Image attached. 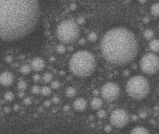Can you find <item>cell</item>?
<instances>
[{
  "label": "cell",
  "instance_id": "obj_1",
  "mask_svg": "<svg viewBox=\"0 0 159 134\" xmlns=\"http://www.w3.org/2000/svg\"><path fill=\"white\" fill-rule=\"evenodd\" d=\"M40 13L38 0H0V40L13 41L30 34Z\"/></svg>",
  "mask_w": 159,
  "mask_h": 134
},
{
  "label": "cell",
  "instance_id": "obj_2",
  "mask_svg": "<svg viewBox=\"0 0 159 134\" xmlns=\"http://www.w3.org/2000/svg\"><path fill=\"white\" fill-rule=\"evenodd\" d=\"M103 58L109 63L123 65L129 63L138 52V42L131 30L123 27L106 31L100 43Z\"/></svg>",
  "mask_w": 159,
  "mask_h": 134
},
{
  "label": "cell",
  "instance_id": "obj_3",
  "mask_svg": "<svg viewBox=\"0 0 159 134\" xmlns=\"http://www.w3.org/2000/svg\"><path fill=\"white\" fill-rule=\"evenodd\" d=\"M96 68V59L92 52L80 50L71 55L69 60V69L74 75L87 77L94 73Z\"/></svg>",
  "mask_w": 159,
  "mask_h": 134
},
{
  "label": "cell",
  "instance_id": "obj_4",
  "mask_svg": "<svg viewBox=\"0 0 159 134\" xmlns=\"http://www.w3.org/2000/svg\"><path fill=\"white\" fill-rule=\"evenodd\" d=\"M126 91L132 98L141 100L147 97L149 94V82L143 76H134L127 83Z\"/></svg>",
  "mask_w": 159,
  "mask_h": 134
},
{
  "label": "cell",
  "instance_id": "obj_5",
  "mask_svg": "<svg viewBox=\"0 0 159 134\" xmlns=\"http://www.w3.org/2000/svg\"><path fill=\"white\" fill-rule=\"evenodd\" d=\"M56 34L61 42L71 44L78 40L80 35V29L76 22L71 20H65L58 24Z\"/></svg>",
  "mask_w": 159,
  "mask_h": 134
},
{
  "label": "cell",
  "instance_id": "obj_6",
  "mask_svg": "<svg viewBox=\"0 0 159 134\" xmlns=\"http://www.w3.org/2000/svg\"><path fill=\"white\" fill-rule=\"evenodd\" d=\"M140 68L146 74H155L159 70V58L154 53L146 54L140 60Z\"/></svg>",
  "mask_w": 159,
  "mask_h": 134
},
{
  "label": "cell",
  "instance_id": "obj_7",
  "mask_svg": "<svg viewBox=\"0 0 159 134\" xmlns=\"http://www.w3.org/2000/svg\"><path fill=\"white\" fill-rule=\"evenodd\" d=\"M100 94L106 101H114L120 94V87L116 83L108 82L102 87Z\"/></svg>",
  "mask_w": 159,
  "mask_h": 134
},
{
  "label": "cell",
  "instance_id": "obj_8",
  "mask_svg": "<svg viewBox=\"0 0 159 134\" xmlns=\"http://www.w3.org/2000/svg\"><path fill=\"white\" fill-rule=\"evenodd\" d=\"M109 121L110 124L114 127L123 128L130 122V116L124 109L117 108L111 113Z\"/></svg>",
  "mask_w": 159,
  "mask_h": 134
},
{
  "label": "cell",
  "instance_id": "obj_9",
  "mask_svg": "<svg viewBox=\"0 0 159 134\" xmlns=\"http://www.w3.org/2000/svg\"><path fill=\"white\" fill-rule=\"evenodd\" d=\"M14 81L13 75L9 72H3L0 74V84L4 87L11 85Z\"/></svg>",
  "mask_w": 159,
  "mask_h": 134
},
{
  "label": "cell",
  "instance_id": "obj_10",
  "mask_svg": "<svg viewBox=\"0 0 159 134\" xmlns=\"http://www.w3.org/2000/svg\"><path fill=\"white\" fill-rule=\"evenodd\" d=\"M73 108L77 112H83L87 108V101L82 97L75 99V100L73 103Z\"/></svg>",
  "mask_w": 159,
  "mask_h": 134
},
{
  "label": "cell",
  "instance_id": "obj_11",
  "mask_svg": "<svg viewBox=\"0 0 159 134\" xmlns=\"http://www.w3.org/2000/svg\"><path fill=\"white\" fill-rule=\"evenodd\" d=\"M45 62L43 59L40 57H36L31 62V69L35 71H40L44 68Z\"/></svg>",
  "mask_w": 159,
  "mask_h": 134
},
{
  "label": "cell",
  "instance_id": "obj_12",
  "mask_svg": "<svg viewBox=\"0 0 159 134\" xmlns=\"http://www.w3.org/2000/svg\"><path fill=\"white\" fill-rule=\"evenodd\" d=\"M130 134H150L148 129L144 126H136L131 130Z\"/></svg>",
  "mask_w": 159,
  "mask_h": 134
},
{
  "label": "cell",
  "instance_id": "obj_13",
  "mask_svg": "<svg viewBox=\"0 0 159 134\" xmlns=\"http://www.w3.org/2000/svg\"><path fill=\"white\" fill-rule=\"evenodd\" d=\"M91 108L95 110H98L103 105V100L99 97H95L91 100Z\"/></svg>",
  "mask_w": 159,
  "mask_h": 134
},
{
  "label": "cell",
  "instance_id": "obj_14",
  "mask_svg": "<svg viewBox=\"0 0 159 134\" xmlns=\"http://www.w3.org/2000/svg\"><path fill=\"white\" fill-rule=\"evenodd\" d=\"M150 49L154 52H159V40L154 39L150 42Z\"/></svg>",
  "mask_w": 159,
  "mask_h": 134
},
{
  "label": "cell",
  "instance_id": "obj_15",
  "mask_svg": "<svg viewBox=\"0 0 159 134\" xmlns=\"http://www.w3.org/2000/svg\"><path fill=\"white\" fill-rule=\"evenodd\" d=\"M151 13L154 17H159V3H154L151 6Z\"/></svg>",
  "mask_w": 159,
  "mask_h": 134
},
{
  "label": "cell",
  "instance_id": "obj_16",
  "mask_svg": "<svg viewBox=\"0 0 159 134\" xmlns=\"http://www.w3.org/2000/svg\"><path fill=\"white\" fill-rule=\"evenodd\" d=\"M65 94L68 97H73L76 94V90L74 87H68L65 91Z\"/></svg>",
  "mask_w": 159,
  "mask_h": 134
},
{
  "label": "cell",
  "instance_id": "obj_17",
  "mask_svg": "<svg viewBox=\"0 0 159 134\" xmlns=\"http://www.w3.org/2000/svg\"><path fill=\"white\" fill-rule=\"evenodd\" d=\"M4 99L7 101H11L14 99V94L13 93H12L11 91H7L4 94Z\"/></svg>",
  "mask_w": 159,
  "mask_h": 134
},
{
  "label": "cell",
  "instance_id": "obj_18",
  "mask_svg": "<svg viewBox=\"0 0 159 134\" xmlns=\"http://www.w3.org/2000/svg\"><path fill=\"white\" fill-rule=\"evenodd\" d=\"M31 69H32L30 66H29V65H23L21 68H20V72H21L22 73L27 74V73H30Z\"/></svg>",
  "mask_w": 159,
  "mask_h": 134
},
{
  "label": "cell",
  "instance_id": "obj_19",
  "mask_svg": "<svg viewBox=\"0 0 159 134\" xmlns=\"http://www.w3.org/2000/svg\"><path fill=\"white\" fill-rule=\"evenodd\" d=\"M52 78H53V77H52V75L51 73H45L43 77L44 81L46 83L51 82V81H52Z\"/></svg>",
  "mask_w": 159,
  "mask_h": 134
},
{
  "label": "cell",
  "instance_id": "obj_20",
  "mask_svg": "<svg viewBox=\"0 0 159 134\" xmlns=\"http://www.w3.org/2000/svg\"><path fill=\"white\" fill-rule=\"evenodd\" d=\"M153 32L151 31V30H146L145 32H144V37H145L146 39H151L153 37Z\"/></svg>",
  "mask_w": 159,
  "mask_h": 134
},
{
  "label": "cell",
  "instance_id": "obj_21",
  "mask_svg": "<svg viewBox=\"0 0 159 134\" xmlns=\"http://www.w3.org/2000/svg\"><path fill=\"white\" fill-rule=\"evenodd\" d=\"M40 92L44 94V95H48L51 94V89L48 87H44L40 90Z\"/></svg>",
  "mask_w": 159,
  "mask_h": 134
},
{
  "label": "cell",
  "instance_id": "obj_22",
  "mask_svg": "<svg viewBox=\"0 0 159 134\" xmlns=\"http://www.w3.org/2000/svg\"><path fill=\"white\" fill-rule=\"evenodd\" d=\"M27 83L25 82V81H20V82H19L18 87L20 89V90H22V91H23L24 89L27 88Z\"/></svg>",
  "mask_w": 159,
  "mask_h": 134
},
{
  "label": "cell",
  "instance_id": "obj_23",
  "mask_svg": "<svg viewBox=\"0 0 159 134\" xmlns=\"http://www.w3.org/2000/svg\"><path fill=\"white\" fill-rule=\"evenodd\" d=\"M98 116H99V118H100V119H103V118L105 117V116H106V112H105L104 111H99L97 113Z\"/></svg>",
  "mask_w": 159,
  "mask_h": 134
},
{
  "label": "cell",
  "instance_id": "obj_24",
  "mask_svg": "<svg viewBox=\"0 0 159 134\" xmlns=\"http://www.w3.org/2000/svg\"><path fill=\"white\" fill-rule=\"evenodd\" d=\"M32 91H33V93H34V94H36V93H40V90L39 87H34L33 89H32Z\"/></svg>",
  "mask_w": 159,
  "mask_h": 134
},
{
  "label": "cell",
  "instance_id": "obj_25",
  "mask_svg": "<svg viewBox=\"0 0 159 134\" xmlns=\"http://www.w3.org/2000/svg\"><path fill=\"white\" fill-rule=\"evenodd\" d=\"M59 86H60L59 83H58V81H55V82H53V84H52L51 87H53V88H58Z\"/></svg>",
  "mask_w": 159,
  "mask_h": 134
},
{
  "label": "cell",
  "instance_id": "obj_26",
  "mask_svg": "<svg viewBox=\"0 0 159 134\" xmlns=\"http://www.w3.org/2000/svg\"><path fill=\"white\" fill-rule=\"evenodd\" d=\"M52 100H53L54 102H55V103L59 102V98H58V97H53V99H52Z\"/></svg>",
  "mask_w": 159,
  "mask_h": 134
},
{
  "label": "cell",
  "instance_id": "obj_27",
  "mask_svg": "<svg viewBox=\"0 0 159 134\" xmlns=\"http://www.w3.org/2000/svg\"><path fill=\"white\" fill-rule=\"evenodd\" d=\"M105 131L107 132H110V131H111V127H109V126H106V127L105 128Z\"/></svg>",
  "mask_w": 159,
  "mask_h": 134
},
{
  "label": "cell",
  "instance_id": "obj_28",
  "mask_svg": "<svg viewBox=\"0 0 159 134\" xmlns=\"http://www.w3.org/2000/svg\"><path fill=\"white\" fill-rule=\"evenodd\" d=\"M24 102L26 103V104H29V103H30V99L29 98H26L25 100H24Z\"/></svg>",
  "mask_w": 159,
  "mask_h": 134
},
{
  "label": "cell",
  "instance_id": "obj_29",
  "mask_svg": "<svg viewBox=\"0 0 159 134\" xmlns=\"http://www.w3.org/2000/svg\"><path fill=\"white\" fill-rule=\"evenodd\" d=\"M39 80L40 79V77H39V75H34V81H36V80Z\"/></svg>",
  "mask_w": 159,
  "mask_h": 134
},
{
  "label": "cell",
  "instance_id": "obj_30",
  "mask_svg": "<svg viewBox=\"0 0 159 134\" xmlns=\"http://www.w3.org/2000/svg\"><path fill=\"white\" fill-rule=\"evenodd\" d=\"M5 112L6 113L9 112V108H5Z\"/></svg>",
  "mask_w": 159,
  "mask_h": 134
}]
</instances>
